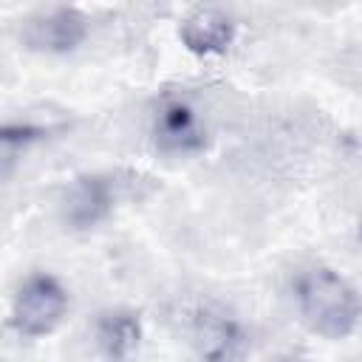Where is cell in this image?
<instances>
[{
    "instance_id": "1",
    "label": "cell",
    "mask_w": 362,
    "mask_h": 362,
    "mask_svg": "<svg viewBox=\"0 0 362 362\" xmlns=\"http://www.w3.org/2000/svg\"><path fill=\"white\" fill-rule=\"evenodd\" d=\"M294 300L303 322L325 339L351 337L362 320L359 291L328 266L300 272L294 280Z\"/></svg>"
},
{
    "instance_id": "2",
    "label": "cell",
    "mask_w": 362,
    "mask_h": 362,
    "mask_svg": "<svg viewBox=\"0 0 362 362\" xmlns=\"http://www.w3.org/2000/svg\"><path fill=\"white\" fill-rule=\"evenodd\" d=\"M68 311L65 286L45 272L28 274L11 300V325L20 337L37 339L51 334Z\"/></svg>"
},
{
    "instance_id": "3",
    "label": "cell",
    "mask_w": 362,
    "mask_h": 362,
    "mask_svg": "<svg viewBox=\"0 0 362 362\" xmlns=\"http://www.w3.org/2000/svg\"><path fill=\"white\" fill-rule=\"evenodd\" d=\"M189 337L195 354L212 362L240 359L249 351L243 325L215 303H201L189 311Z\"/></svg>"
},
{
    "instance_id": "4",
    "label": "cell",
    "mask_w": 362,
    "mask_h": 362,
    "mask_svg": "<svg viewBox=\"0 0 362 362\" xmlns=\"http://www.w3.org/2000/svg\"><path fill=\"white\" fill-rule=\"evenodd\" d=\"M153 141L161 153L189 156L204 150L206 130L184 96H164L153 113Z\"/></svg>"
},
{
    "instance_id": "5",
    "label": "cell",
    "mask_w": 362,
    "mask_h": 362,
    "mask_svg": "<svg viewBox=\"0 0 362 362\" xmlns=\"http://www.w3.org/2000/svg\"><path fill=\"white\" fill-rule=\"evenodd\" d=\"M116 189L119 181L110 175H79L74 178V184L65 189L62 204H59V218L65 226L71 229H90L96 223H102L116 204Z\"/></svg>"
},
{
    "instance_id": "6",
    "label": "cell",
    "mask_w": 362,
    "mask_h": 362,
    "mask_svg": "<svg viewBox=\"0 0 362 362\" xmlns=\"http://www.w3.org/2000/svg\"><path fill=\"white\" fill-rule=\"evenodd\" d=\"M23 45L37 54H68L88 37V17L76 8H54L23 23Z\"/></svg>"
},
{
    "instance_id": "7",
    "label": "cell",
    "mask_w": 362,
    "mask_h": 362,
    "mask_svg": "<svg viewBox=\"0 0 362 362\" xmlns=\"http://www.w3.org/2000/svg\"><path fill=\"white\" fill-rule=\"evenodd\" d=\"M178 37H181V45L189 54L212 57V54H223L232 45L235 23H232V17L226 11H221L215 6H201V8L189 11L181 20Z\"/></svg>"
},
{
    "instance_id": "8",
    "label": "cell",
    "mask_w": 362,
    "mask_h": 362,
    "mask_svg": "<svg viewBox=\"0 0 362 362\" xmlns=\"http://www.w3.org/2000/svg\"><path fill=\"white\" fill-rule=\"evenodd\" d=\"M96 342L105 356L110 359H127L139 342H141V322L139 314L127 308H110L102 311L96 320Z\"/></svg>"
},
{
    "instance_id": "9",
    "label": "cell",
    "mask_w": 362,
    "mask_h": 362,
    "mask_svg": "<svg viewBox=\"0 0 362 362\" xmlns=\"http://www.w3.org/2000/svg\"><path fill=\"white\" fill-rule=\"evenodd\" d=\"M54 127L48 124H40V122H31V119H23V122H6L3 130H0V141L6 147V153L17 150V147H28L31 141H40L51 133Z\"/></svg>"
},
{
    "instance_id": "10",
    "label": "cell",
    "mask_w": 362,
    "mask_h": 362,
    "mask_svg": "<svg viewBox=\"0 0 362 362\" xmlns=\"http://www.w3.org/2000/svg\"><path fill=\"white\" fill-rule=\"evenodd\" d=\"M359 240H362V229H359Z\"/></svg>"
}]
</instances>
